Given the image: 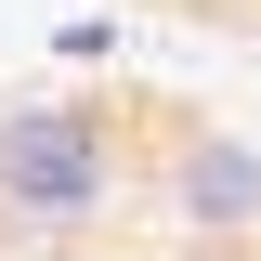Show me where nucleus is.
Here are the masks:
<instances>
[{
  "instance_id": "obj_1",
  "label": "nucleus",
  "mask_w": 261,
  "mask_h": 261,
  "mask_svg": "<svg viewBox=\"0 0 261 261\" xmlns=\"http://www.w3.org/2000/svg\"><path fill=\"white\" fill-rule=\"evenodd\" d=\"M118 209H144V144L118 105L92 92H27L0 105V235L27 248H79Z\"/></svg>"
},
{
  "instance_id": "obj_2",
  "label": "nucleus",
  "mask_w": 261,
  "mask_h": 261,
  "mask_svg": "<svg viewBox=\"0 0 261 261\" xmlns=\"http://www.w3.org/2000/svg\"><path fill=\"white\" fill-rule=\"evenodd\" d=\"M144 222L183 248H261V130L235 118H170L144 157Z\"/></svg>"
}]
</instances>
